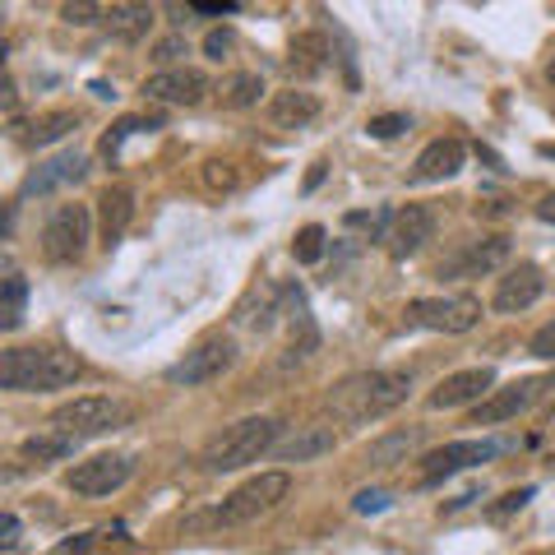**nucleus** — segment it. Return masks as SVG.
<instances>
[{
    "label": "nucleus",
    "mask_w": 555,
    "mask_h": 555,
    "mask_svg": "<svg viewBox=\"0 0 555 555\" xmlns=\"http://www.w3.org/2000/svg\"><path fill=\"white\" fill-rule=\"evenodd\" d=\"M366 130H371L375 139H393V134H403V130H408V116H375Z\"/></svg>",
    "instance_id": "obj_36"
},
{
    "label": "nucleus",
    "mask_w": 555,
    "mask_h": 555,
    "mask_svg": "<svg viewBox=\"0 0 555 555\" xmlns=\"http://www.w3.org/2000/svg\"><path fill=\"white\" fill-rule=\"evenodd\" d=\"M287 491H292L287 473H259L246 486H236V491L222 500L214 514L190 518L185 528H241V524H255V518H264V514H273L278 505H283Z\"/></svg>",
    "instance_id": "obj_3"
},
{
    "label": "nucleus",
    "mask_w": 555,
    "mask_h": 555,
    "mask_svg": "<svg viewBox=\"0 0 555 555\" xmlns=\"http://www.w3.org/2000/svg\"><path fill=\"white\" fill-rule=\"evenodd\" d=\"M83 375L79 357L65 347H5L0 357V385L10 393H47L65 389Z\"/></svg>",
    "instance_id": "obj_2"
},
{
    "label": "nucleus",
    "mask_w": 555,
    "mask_h": 555,
    "mask_svg": "<svg viewBox=\"0 0 555 555\" xmlns=\"http://www.w3.org/2000/svg\"><path fill=\"white\" fill-rule=\"evenodd\" d=\"M528 500H532V486H528V491H514V495H505V505H495L491 514H495V518H505V514H514V509H524Z\"/></svg>",
    "instance_id": "obj_41"
},
{
    "label": "nucleus",
    "mask_w": 555,
    "mask_h": 555,
    "mask_svg": "<svg viewBox=\"0 0 555 555\" xmlns=\"http://www.w3.org/2000/svg\"><path fill=\"white\" fill-rule=\"evenodd\" d=\"M75 130H79V116H75V112H42V116L28 126L24 144H33V149H47V144H56V139L75 134Z\"/></svg>",
    "instance_id": "obj_25"
},
{
    "label": "nucleus",
    "mask_w": 555,
    "mask_h": 555,
    "mask_svg": "<svg viewBox=\"0 0 555 555\" xmlns=\"http://www.w3.org/2000/svg\"><path fill=\"white\" fill-rule=\"evenodd\" d=\"M408 324L416 328H436V334H467L481 320V301L459 292V297H416L408 301Z\"/></svg>",
    "instance_id": "obj_7"
},
{
    "label": "nucleus",
    "mask_w": 555,
    "mask_h": 555,
    "mask_svg": "<svg viewBox=\"0 0 555 555\" xmlns=\"http://www.w3.org/2000/svg\"><path fill=\"white\" fill-rule=\"evenodd\" d=\"M102 24H107V33H116L120 42H139L153 28V10L149 5H112Z\"/></svg>",
    "instance_id": "obj_24"
},
{
    "label": "nucleus",
    "mask_w": 555,
    "mask_h": 555,
    "mask_svg": "<svg viewBox=\"0 0 555 555\" xmlns=\"http://www.w3.org/2000/svg\"><path fill=\"white\" fill-rule=\"evenodd\" d=\"M320 116V98L306 89H287L269 98V126L273 130H306Z\"/></svg>",
    "instance_id": "obj_20"
},
{
    "label": "nucleus",
    "mask_w": 555,
    "mask_h": 555,
    "mask_svg": "<svg viewBox=\"0 0 555 555\" xmlns=\"http://www.w3.org/2000/svg\"><path fill=\"white\" fill-rule=\"evenodd\" d=\"M75 449H79L75 436H61V430H51V436H28V440L20 444V454H24L28 463H56V459H69Z\"/></svg>",
    "instance_id": "obj_26"
},
{
    "label": "nucleus",
    "mask_w": 555,
    "mask_h": 555,
    "mask_svg": "<svg viewBox=\"0 0 555 555\" xmlns=\"http://www.w3.org/2000/svg\"><path fill=\"white\" fill-rule=\"evenodd\" d=\"M177 56H185V42H181V38H167V42H158V47H153V61H158V65H167V69H177V65H171Z\"/></svg>",
    "instance_id": "obj_39"
},
{
    "label": "nucleus",
    "mask_w": 555,
    "mask_h": 555,
    "mask_svg": "<svg viewBox=\"0 0 555 555\" xmlns=\"http://www.w3.org/2000/svg\"><path fill=\"white\" fill-rule=\"evenodd\" d=\"M467 163V149L459 144V139H436V144L422 149V158L412 163V181L416 185H430V181H449L459 177Z\"/></svg>",
    "instance_id": "obj_19"
},
{
    "label": "nucleus",
    "mask_w": 555,
    "mask_h": 555,
    "mask_svg": "<svg viewBox=\"0 0 555 555\" xmlns=\"http://www.w3.org/2000/svg\"><path fill=\"white\" fill-rule=\"evenodd\" d=\"M93 546V537H65L61 546H51V555H89Z\"/></svg>",
    "instance_id": "obj_40"
},
{
    "label": "nucleus",
    "mask_w": 555,
    "mask_h": 555,
    "mask_svg": "<svg viewBox=\"0 0 555 555\" xmlns=\"http://www.w3.org/2000/svg\"><path fill=\"white\" fill-rule=\"evenodd\" d=\"M130 477H134V459L130 454H93V459H83V463L69 467L65 486L75 495H112Z\"/></svg>",
    "instance_id": "obj_8"
},
{
    "label": "nucleus",
    "mask_w": 555,
    "mask_h": 555,
    "mask_svg": "<svg viewBox=\"0 0 555 555\" xmlns=\"http://www.w3.org/2000/svg\"><path fill=\"white\" fill-rule=\"evenodd\" d=\"M408 389H412L408 371H357L328 389V412L338 422L361 426V422H375V416L393 412L408 398Z\"/></svg>",
    "instance_id": "obj_1"
},
{
    "label": "nucleus",
    "mask_w": 555,
    "mask_h": 555,
    "mask_svg": "<svg viewBox=\"0 0 555 555\" xmlns=\"http://www.w3.org/2000/svg\"><path fill=\"white\" fill-rule=\"evenodd\" d=\"M130 422V408L120 403V398H102V393H83L75 403H61L51 412V426L61 430V436H102V430H116Z\"/></svg>",
    "instance_id": "obj_6"
},
{
    "label": "nucleus",
    "mask_w": 555,
    "mask_h": 555,
    "mask_svg": "<svg viewBox=\"0 0 555 555\" xmlns=\"http://www.w3.org/2000/svg\"><path fill=\"white\" fill-rule=\"evenodd\" d=\"M495 371L491 366H473V371H454L449 379H440V389L426 398L430 408H467V403H486V398H491L495 389Z\"/></svg>",
    "instance_id": "obj_16"
},
{
    "label": "nucleus",
    "mask_w": 555,
    "mask_h": 555,
    "mask_svg": "<svg viewBox=\"0 0 555 555\" xmlns=\"http://www.w3.org/2000/svg\"><path fill=\"white\" fill-rule=\"evenodd\" d=\"M204 51H208V56H214V61H222V56H228V51H232V33H228V28H214V33H208V38H204Z\"/></svg>",
    "instance_id": "obj_38"
},
{
    "label": "nucleus",
    "mask_w": 555,
    "mask_h": 555,
    "mask_svg": "<svg viewBox=\"0 0 555 555\" xmlns=\"http://www.w3.org/2000/svg\"><path fill=\"white\" fill-rule=\"evenodd\" d=\"M144 93L153 102H167V107H199L204 93H208V75L195 65H177V69H158L149 83H144Z\"/></svg>",
    "instance_id": "obj_11"
},
{
    "label": "nucleus",
    "mask_w": 555,
    "mask_h": 555,
    "mask_svg": "<svg viewBox=\"0 0 555 555\" xmlns=\"http://www.w3.org/2000/svg\"><path fill=\"white\" fill-rule=\"evenodd\" d=\"M93 241V214L89 204H56L42 228V255L51 259V264H75V259H83V250H89Z\"/></svg>",
    "instance_id": "obj_5"
},
{
    "label": "nucleus",
    "mask_w": 555,
    "mask_h": 555,
    "mask_svg": "<svg viewBox=\"0 0 555 555\" xmlns=\"http://www.w3.org/2000/svg\"><path fill=\"white\" fill-rule=\"evenodd\" d=\"M204 181L208 190H236V171L232 163H204Z\"/></svg>",
    "instance_id": "obj_33"
},
{
    "label": "nucleus",
    "mask_w": 555,
    "mask_h": 555,
    "mask_svg": "<svg viewBox=\"0 0 555 555\" xmlns=\"http://www.w3.org/2000/svg\"><path fill=\"white\" fill-rule=\"evenodd\" d=\"M61 20L65 24H98V20H107V10H102V5H83V0H79V5L61 10Z\"/></svg>",
    "instance_id": "obj_34"
},
{
    "label": "nucleus",
    "mask_w": 555,
    "mask_h": 555,
    "mask_svg": "<svg viewBox=\"0 0 555 555\" xmlns=\"http://www.w3.org/2000/svg\"><path fill=\"white\" fill-rule=\"evenodd\" d=\"M546 393V379H514V385L495 389L486 403H477L473 412V426H500V422H514L518 412H528L537 398Z\"/></svg>",
    "instance_id": "obj_12"
},
{
    "label": "nucleus",
    "mask_w": 555,
    "mask_h": 555,
    "mask_svg": "<svg viewBox=\"0 0 555 555\" xmlns=\"http://www.w3.org/2000/svg\"><path fill=\"white\" fill-rule=\"evenodd\" d=\"M416 444H422V430H416V426L389 430V436L371 440V449H366V467H375V473H385V467L408 463V459L416 454Z\"/></svg>",
    "instance_id": "obj_22"
},
{
    "label": "nucleus",
    "mask_w": 555,
    "mask_h": 555,
    "mask_svg": "<svg viewBox=\"0 0 555 555\" xmlns=\"http://www.w3.org/2000/svg\"><path fill=\"white\" fill-rule=\"evenodd\" d=\"M537 218H542V222H555V190H551V195H542V204H537Z\"/></svg>",
    "instance_id": "obj_43"
},
{
    "label": "nucleus",
    "mask_w": 555,
    "mask_h": 555,
    "mask_svg": "<svg viewBox=\"0 0 555 555\" xmlns=\"http://www.w3.org/2000/svg\"><path fill=\"white\" fill-rule=\"evenodd\" d=\"M278 315H287V310H283V292H278L273 283H264V287H255L250 297L241 301V310H236V324L255 328V334H269V328L278 324Z\"/></svg>",
    "instance_id": "obj_23"
},
{
    "label": "nucleus",
    "mask_w": 555,
    "mask_h": 555,
    "mask_svg": "<svg viewBox=\"0 0 555 555\" xmlns=\"http://www.w3.org/2000/svg\"><path fill=\"white\" fill-rule=\"evenodd\" d=\"M389 222H393L389 208H371V214H347V218H343V228H352V232H371V236L385 241V236H389Z\"/></svg>",
    "instance_id": "obj_30"
},
{
    "label": "nucleus",
    "mask_w": 555,
    "mask_h": 555,
    "mask_svg": "<svg viewBox=\"0 0 555 555\" xmlns=\"http://www.w3.org/2000/svg\"><path fill=\"white\" fill-rule=\"evenodd\" d=\"M195 14H232L236 5H208V0H195V5H190Z\"/></svg>",
    "instance_id": "obj_44"
},
{
    "label": "nucleus",
    "mask_w": 555,
    "mask_h": 555,
    "mask_svg": "<svg viewBox=\"0 0 555 555\" xmlns=\"http://www.w3.org/2000/svg\"><path fill=\"white\" fill-rule=\"evenodd\" d=\"M292 255H297V264H320V259H324V228H315V222H310V228H301Z\"/></svg>",
    "instance_id": "obj_32"
},
{
    "label": "nucleus",
    "mask_w": 555,
    "mask_h": 555,
    "mask_svg": "<svg viewBox=\"0 0 555 555\" xmlns=\"http://www.w3.org/2000/svg\"><path fill=\"white\" fill-rule=\"evenodd\" d=\"M551 79H555V61H551Z\"/></svg>",
    "instance_id": "obj_45"
},
{
    "label": "nucleus",
    "mask_w": 555,
    "mask_h": 555,
    "mask_svg": "<svg viewBox=\"0 0 555 555\" xmlns=\"http://www.w3.org/2000/svg\"><path fill=\"white\" fill-rule=\"evenodd\" d=\"M83 177H89V158H83L79 149H65V153H56V158H47V163H38V167L28 171L20 195L24 199L51 195V190H61V185H79Z\"/></svg>",
    "instance_id": "obj_14"
},
{
    "label": "nucleus",
    "mask_w": 555,
    "mask_h": 555,
    "mask_svg": "<svg viewBox=\"0 0 555 555\" xmlns=\"http://www.w3.org/2000/svg\"><path fill=\"white\" fill-rule=\"evenodd\" d=\"M505 259H509L505 236H481V241H467L459 255L440 259V278H481V273H495Z\"/></svg>",
    "instance_id": "obj_15"
},
{
    "label": "nucleus",
    "mask_w": 555,
    "mask_h": 555,
    "mask_svg": "<svg viewBox=\"0 0 555 555\" xmlns=\"http://www.w3.org/2000/svg\"><path fill=\"white\" fill-rule=\"evenodd\" d=\"M338 449V436H334V426H292L283 440L273 444V454L278 463H310V459H324V454H334Z\"/></svg>",
    "instance_id": "obj_18"
},
{
    "label": "nucleus",
    "mask_w": 555,
    "mask_h": 555,
    "mask_svg": "<svg viewBox=\"0 0 555 555\" xmlns=\"http://www.w3.org/2000/svg\"><path fill=\"white\" fill-rule=\"evenodd\" d=\"M426 241H436V214H430L426 204H408V208H398L393 222H389V236H385V246L393 259H408L416 250H426Z\"/></svg>",
    "instance_id": "obj_13"
},
{
    "label": "nucleus",
    "mask_w": 555,
    "mask_h": 555,
    "mask_svg": "<svg viewBox=\"0 0 555 555\" xmlns=\"http://www.w3.org/2000/svg\"><path fill=\"white\" fill-rule=\"evenodd\" d=\"M328 38L324 33H301L297 42H292V69L297 75H320V69L328 65Z\"/></svg>",
    "instance_id": "obj_28"
},
{
    "label": "nucleus",
    "mask_w": 555,
    "mask_h": 555,
    "mask_svg": "<svg viewBox=\"0 0 555 555\" xmlns=\"http://www.w3.org/2000/svg\"><path fill=\"white\" fill-rule=\"evenodd\" d=\"M130 218H134V195L126 185H112V190H102V199H98V222H102V246H120L126 241V228H130Z\"/></svg>",
    "instance_id": "obj_21"
},
{
    "label": "nucleus",
    "mask_w": 555,
    "mask_h": 555,
    "mask_svg": "<svg viewBox=\"0 0 555 555\" xmlns=\"http://www.w3.org/2000/svg\"><path fill=\"white\" fill-rule=\"evenodd\" d=\"M236 361V347L232 338H204L195 352H185V361H177V366L167 371L171 385H208V379H218L222 371H232Z\"/></svg>",
    "instance_id": "obj_10"
},
{
    "label": "nucleus",
    "mask_w": 555,
    "mask_h": 555,
    "mask_svg": "<svg viewBox=\"0 0 555 555\" xmlns=\"http://www.w3.org/2000/svg\"><path fill=\"white\" fill-rule=\"evenodd\" d=\"M278 440H283V426H278L273 416H246V422H236V426L222 430V436H214V444L204 449L199 463L208 473H236V467L273 454Z\"/></svg>",
    "instance_id": "obj_4"
},
{
    "label": "nucleus",
    "mask_w": 555,
    "mask_h": 555,
    "mask_svg": "<svg viewBox=\"0 0 555 555\" xmlns=\"http://www.w3.org/2000/svg\"><path fill=\"white\" fill-rule=\"evenodd\" d=\"M352 509H357V514H379V509H389V495H385V491H361V495L352 500Z\"/></svg>",
    "instance_id": "obj_37"
},
{
    "label": "nucleus",
    "mask_w": 555,
    "mask_h": 555,
    "mask_svg": "<svg viewBox=\"0 0 555 555\" xmlns=\"http://www.w3.org/2000/svg\"><path fill=\"white\" fill-rule=\"evenodd\" d=\"M24 306H28V278L24 273H5V292H0V328H20L24 324Z\"/></svg>",
    "instance_id": "obj_27"
},
{
    "label": "nucleus",
    "mask_w": 555,
    "mask_h": 555,
    "mask_svg": "<svg viewBox=\"0 0 555 555\" xmlns=\"http://www.w3.org/2000/svg\"><path fill=\"white\" fill-rule=\"evenodd\" d=\"M259 93H264V79L250 75V69H241V75H228V79H222V107H232V112L255 107Z\"/></svg>",
    "instance_id": "obj_29"
},
{
    "label": "nucleus",
    "mask_w": 555,
    "mask_h": 555,
    "mask_svg": "<svg viewBox=\"0 0 555 555\" xmlns=\"http://www.w3.org/2000/svg\"><path fill=\"white\" fill-rule=\"evenodd\" d=\"M542 292H546L542 269H537V264H518V269H509V273L495 283L491 306L500 310V315H518V310L537 306V297H542Z\"/></svg>",
    "instance_id": "obj_17"
},
{
    "label": "nucleus",
    "mask_w": 555,
    "mask_h": 555,
    "mask_svg": "<svg viewBox=\"0 0 555 555\" xmlns=\"http://www.w3.org/2000/svg\"><path fill=\"white\" fill-rule=\"evenodd\" d=\"M528 352H532V357H542V361H555V320H551L546 328H537L532 343H528Z\"/></svg>",
    "instance_id": "obj_35"
},
{
    "label": "nucleus",
    "mask_w": 555,
    "mask_h": 555,
    "mask_svg": "<svg viewBox=\"0 0 555 555\" xmlns=\"http://www.w3.org/2000/svg\"><path fill=\"white\" fill-rule=\"evenodd\" d=\"M134 130H158V120L126 116V120H120V126H112V134H107V139H102V153H107V158H116V153H120V144H126V139H130Z\"/></svg>",
    "instance_id": "obj_31"
},
{
    "label": "nucleus",
    "mask_w": 555,
    "mask_h": 555,
    "mask_svg": "<svg viewBox=\"0 0 555 555\" xmlns=\"http://www.w3.org/2000/svg\"><path fill=\"white\" fill-rule=\"evenodd\" d=\"M0 532H5V537H0V546H5V551L20 546V518H14V514H5V524H0Z\"/></svg>",
    "instance_id": "obj_42"
},
{
    "label": "nucleus",
    "mask_w": 555,
    "mask_h": 555,
    "mask_svg": "<svg viewBox=\"0 0 555 555\" xmlns=\"http://www.w3.org/2000/svg\"><path fill=\"white\" fill-rule=\"evenodd\" d=\"M495 454H500L495 440H454V444H440V449H430V454L422 459L416 486H436V481L454 477V473H467V467H477V463H491Z\"/></svg>",
    "instance_id": "obj_9"
}]
</instances>
